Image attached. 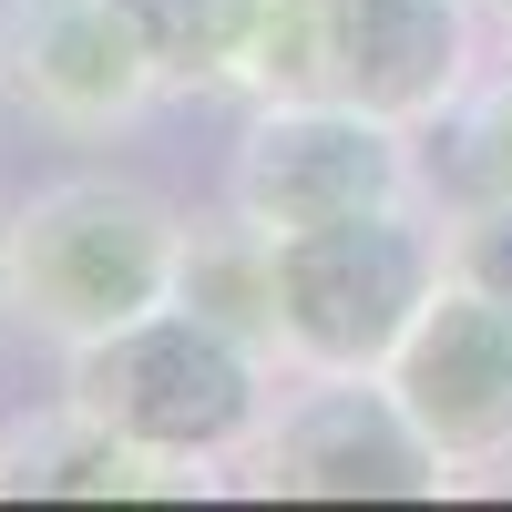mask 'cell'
<instances>
[{
    "instance_id": "30bf717a",
    "label": "cell",
    "mask_w": 512,
    "mask_h": 512,
    "mask_svg": "<svg viewBox=\"0 0 512 512\" xmlns=\"http://www.w3.org/2000/svg\"><path fill=\"white\" fill-rule=\"evenodd\" d=\"M256 11H267V0H123V21L144 31L164 93H216V82H236L246 41H256Z\"/></svg>"
},
{
    "instance_id": "4fadbf2b",
    "label": "cell",
    "mask_w": 512,
    "mask_h": 512,
    "mask_svg": "<svg viewBox=\"0 0 512 512\" xmlns=\"http://www.w3.org/2000/svg\"><path fill=\"white\" fill-rule=\"evenodd\" d=\"M472 164H482L492 185H512V82H502V93L482 103V123H472Z\"/></svg>"
},
{
    "instance_id": "8fae6325",
    "label": "cell",
    "mask_w": 512,
    "mask_h": 512,
    "mask_svg": "<svg viewBox=\"0 0 512 512\" xmlns=\"http://www.w3.org/2000/svg\"><path fill=\"white\" fill-rule=\"evenodd\" d=\"M185 308H205V318H226V328H246L256 349H277V287H267V236H256L246 216L226 226V236H185Z\"/></svg>"
},
{
    "instance_id": "6da1fadb",
    "label": "cell",
    "mask_w": 512,
    "mask_h": 512,
    "mask_svg": "<svg viewBox=\"0 0 512 512\" xmlns=\"http://www.w3.org/2000/svg\"><path fill=\"white\" fill-rule=\"evenodd\" d=\"M267 379H277V349H256L246 328L164 297L134 328L82 338L62 369V400L123 441L185 461V472H216V461H246L256 431H267V400H277Z\"/></svg>"
},
{
    "instance_id": "5b68a950",
    "label": "cell",
    "mask_w": 512,
    "mask_h": 512,
    "mask_svg": "<svg viewBox=\"0 0 512 512\" xmlns=\"http://www.w3.org/2000/svg\"><path fill=\"white\" fill-rule=\"evenodd\" d=\"M256 492L287 502H431L461 472L410 431L379 369H308V390L267 410V431L246 451Z\"/></svg>"
},
{
    "instance_id": "52a82bcc",
    "label": "cell",
    "mask_w": 512,
    "mask_h": 512,
    "mask_svg": "<svg viewBox=\"0 0 512 512\" xmlns=\"http://www.w3.org/2000/svg\"><path fill=\"white\" fill-rule=\"evenodd\" d=\"M472 93V0H318V103L441 123Z\"/></svg>"
},
{
    "instance_id": "9c48e42d",
    "label": "cell",
    "mask_w": 512,
    "mask_h": 512,
    "mask_svg": "<svg viewBox=\"0 0 512 512\" xmlns=\"http://www.w3.org/2000/svg\"><path fill=\"white\" fill-rule=\"evenodd\" d=\"M205 482L216 472H185V461L82 420L72 400L0 451V492H41V502H175V492H205Z\"/></svg>"
},
{
    "instance_id": "277c9868",
    "label": "cell",
    "mask_w": 512,
    "mask_h": 512,
    "mask_svg": "<svg viewBox=\"0 0 512 512\" xmlns=\"http://www.w3.org/2000/svg\"><path fill=\"white\" fill-rule=\"evenodd\" d=\"M410 195H420L410 123H379L359 103H256L226 164V205L256 236H297V226L410 205Z\"/></svg>"
},
{
    "instance_id": "9a60e30c",
    "label": "cell",
    "mask_w": 512,
    "mask_h": 512,
    "mask_svg": "<svg viewBox=\"0 0 512 512\" xmlns=\"http://www.w3.org/2000/svg\"><path fill=\"white\" fill-rule=\"evenodd\" d=\"M502 31H512V0H502Z\"/></svg>"
},
{
    "instance_id": "3957f363",
    "label": "cell",
    "mask_w": 512,
    "mask_h": 512,
    "mask_svg": "<svg viewBox=\"0 0 512 512\" xmlns=\"http://www.w3.org/2000/svg\"><path fill=\"white\" fill-rule=\"evenodd\" d=\"M451 277V226L410 205H369V216H328L267 236V287H277V359L308 369H390L410 318L431 308Z\"/></svg>"
},
{
    "instance_id": "8992f818",
    "label": "cell",
    "mask_w": 512,
    "mask_h": 512,
    "mask_svg": "<svg viewBox=\"0 0 512 512\" xmlns=\"http://www.w3.org/2000/svg\"><path fill=\"white\" fill-rule=\"evenodd\" d=\"M390 400L410 410V431L431 441L451 472H492L512 461V308L482 297L472 277H441L431 308L410 318L390 349Z\"/></svg>"
},
{
    "instance_id": "7c38bea8",
    "label": "cell",
    "mask_w": 512,
    "mask_h": 512,
    "mask_svg": "<svg viewBox=\"0 0 512 512\" xmlns=\"http://www.w3.org/2000/svg\"><path fill=\"white\" fill-rule=\"evenodd\" d=\"M451 277H472L482 297L512 308V185H492L472 216H451Z\"/></svg>"
},
{
    "instance_id": "5bb4252c",
    "label": "cell",
    "mask_w": 512,
    "mask_h": 512,
    "mask_svg": "<svg viewBox=\"0 0 512 512\" xmlns=\"http://www.w3.org/2000/svg\"><path fill=\"white\" fill-rule=\"evenodd\" d=\"M0 318H11V216H0Z\"/></svg>"
},
{
    "instance_id": "7a4b0ae2",
    "label": "cell",
    "mask_w": 512,
    "mask_h": 512,
    "mask_svg": "<svg viewBox=\"0 0 512 512\" xmlns=\"http://www.w3.org/2000/svg\"><path fill=\"white\" fill-rule=\"evenodd\" d=\"M185 216L134 175H62L11 216V318L41 338H113L185 287Z\"/></svg>"
},
{
    "instance_id": "ba28073f",
    "label": "cell",
    "mask_w": 512,
    "mask_h": 512,
    "mask_svg": "<svg viewBox=\"0 0 512 512\" xmlns=\"http://www.w3.org/2000/svg\"><path fill=\"white\" fill-rule=\"evenodd\" d=\"M0 82L21 93V113L62 123V134H113V123H134L164 93L144 31L123 21V0H11Z\"/></svg>"
}]
</instances>
